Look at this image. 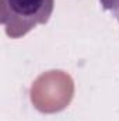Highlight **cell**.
<instances>
[{"label":"cell","instance_id":"6da1fadb","mask_svg":"<svg viewBox=\"0 0 119 121\" xmlns=\"http://www.w3.org/2000/svg\"><path fill=\"white\" fill-rule=\"evenodd\" d=\"M53 9L55 0H0V20L7 37L17 39L46 24Z\"/></svg>","mask_w":119,"mask_h":121},{"label":"cell","instance_id":"7a4b0ae2","mask_svg":"<svg viewBox=\"0 0 119 121\" xmlns=\"http://www.w3.org/2000/svg\"><path fill=\"white\" fill-rule=\"evenodd\" d=\"M104 10L109 11L119 23V0H99Z\"/></svg>","mask_w":119,"mask_h":121}]
</instances>
